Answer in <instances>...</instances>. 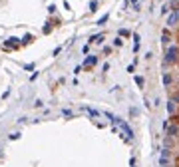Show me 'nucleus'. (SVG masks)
Masks as SVG:
<instances>
[{"label": "nucleus", "mask_w": 179, "mask_h": 167, "mask_svg": "<svg viewBox=\"0 0 179 167\" xmlns=\"http://www.w3.org/2000/svg\"><path fill=\"white\" fill-rule=\"evenodd\" d=\"M116 124L120 125V129H122V131H124V133H126V139H128V141H130V139H132V137H134V131H132V129H130V125L126 124V122H124V120H118V122H116Z\"/></svg>", "instance_id": "f257e3e1"}, {"label": "nucleus", "mask_w": 179, "mask_h": 167, "mask_svg": "<svg viewBox=\"0 0 179 167\" xmlns=\"http://www.w3.org/2000/svg\"><path fill=\"white\" fill-rule=\"evenodd\" d=\"M177 46H171L169 48V52H167V58H165V64H171V62H175L177 60Z\"/></svg>", "instance_id": "f03ea898"}, {"label": "nucleus", "mask_w": 179, "mask_h": 167, "mask_svg": "<svg viewBox=\"0 0 179 167\" xmlns=\"http://www.w3.org/2000/svg\"><path fill=\"white\" fill-rule=\"evenodd\" d=\"M177 22H179V10H175V12L167 18V26H175Z\"/></svg>", "instance_id": "7ed1b4c3"}, {"label": "nucleus", "mask_w": 179, "mask_h": 167, "mask_svg": "<svg viewBox=\"0 0 179 167\" xmlns=\"http://www.w3.org/2000/svg\"><path fill=\"white\" fill-rule=\"evenodd\" d=\"M96 62H98V58H96V56H90V58L84 60V66H94Z\"/></svg>", "instance_id": "20e7f679"}, {"label": "nucleus", "mask_w": 179, "mask_h": 167, "mask_svg": "<svg viewBox=\"0 0 179 167\" xmlns=\"http://www.w3.org/2000/svg\"><path fill=\"white\" fill-rule=\"evenodd\" d=\"M84 112H88L92 118H100V112H98V110H92V108H84Z\"/></svg>", "instance_id": "39448f33"}, {"label": "nucleus", "mask_w": 179, "mask_h": 167, "mask_svg": "<svg viewBox=\"0 0 179 167\" xmlns=\"http://www.w3.org/2000/svg\"><path fill=\"white\" fill-rule=\"evenodd\" d=\"M163 84H165V86L171 84V76H169V74H163Z\"/></svg>", "instance_id": "423d86ee"}, {"label": "nucleus", "mask_w": 179, "mask_h": 167, "mask_svg": "<svg viewBox=\"0 0 179 167\" xmlns=\"http://www.w3.org/2000/svg\"><path fill=\"white\" fill-rule=\"evenodd\" d=\"M92 42H96V44H102V42H104V36H102V34H100V36H94V38H92Z\"/></svg>", "instance_id": "0eeeda50"}, {"label": "nucleus", "mask_w": 179, "mask_h": 167, "mask_svg": "<svg viewBox=\"0 0 179 167\" xmlns=\"http://www.w3.org/2000/svg\"><path fill=\"white\" fill-rule=\"evenodd\" d=\"M108 18H110V16H108V14H106V16H102V18H100V20H98V24H106V22H108Z\"/></svg>", "instance_id": "6e6552de"}, {"label": "nucleus", "mask_w": 179, "mask_h": 167, "mask_svg": "<svg viewBox=\"0 0 179 167\" xmlns=\"http://www.w3.org/2000/svg\"><path fill=\"white\" fill-rule=\"evenodd\" d=\"M62 116H66V118H72V112H70V110H62Z\"/></svg>", "instance_id": "1a4fd4ad"}, {"label": "nucleus", "mask_w": 179, "mask_h": 167, "mask_svg": "<svg viewBox=\"0 0 179 167\" xmlns=\"http://www.w3.org/2000/svg\"><path fill=\"white\" fill-rule=\"evenodd\" d=\"M135 84H137V86H143V78L137 76V78H135Z\"/></svg>", "instance_id": "9d476101"}]
</instances>
